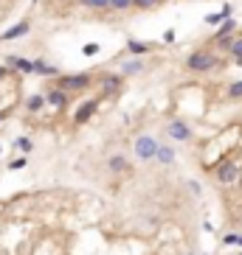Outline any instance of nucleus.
I'll return each instance as SVG.
<instances>
[{
  "mask_svg": "<svg viewBox=\"0 0 242 255\" xmlns=\"http://www.w3.org/2000/svg\"><path fill=\"white\" fill-rule=\"evenodd\" d=\"M93 78L88 73H79V76H59L57 78V87L65 90V93H79V90H88Z\"/></svg>",
  "mask_w": 242,
  "mask_h": 255,
  "instance_id": "nucleus-1",
  "label": "nucleus"
},
{
  "mask_svg": "<svg viewBox=\"0 0 242 255\" xmlns=\"http://www.w3.org/2000/svg\"><path fill=\"white\" fill-rule=\"evenodd\" d=\"M186 65H189V70H211V67H217V56L197 51V54H192L186 59Z\"/></svg>",
  "mask_w": 242,
  "mask_h": 255,
  "instance_id": "nucleus-2",
  "label": "nucleus"
},
{
  "mask_svg": "<svg viewBox=\"0 0 242 255\" xmlns=\"http://www.w3.org/2000/svg\"><path fill=\"white\" fill-rule=\"evenodd\" d=\"M28 31H31V22L23 20V22H17V25H12L9 31L0 34V42H9V39H20V37H25Z\"/></svg>",
  "mask_w": 242,
  "mask_h": 255,
  "instance_id": "nucleus-3",
  "label": "nucleus"
},
{
  "mask_svg": "<svg viewBox=\"0 0 242 255\" xmlns=\"http://www.w3.org/2000/svg\"><path fill=\"white\" fill-rule=\"evenodd\" d=\"M45 104H51V107H57V110H62L65 104H68V93L59 87H51L45 90Z\"/></svg>",
  "mask_w": 242,
  "mask_h": 255,
  "instance_id": "nucleus-4",
  "label": "nucleus"
},
{
  "mask_svg": "<svg viewBox=\"0 0 242 255\" xmlns=\"http://www.w3.org/2000/svg\"><path fill=\"white\" fill-rule=\"evenodd\" d=\"M237 174H240V171H237V163H231V160H225V163L217 168V179L225 182V185H231V182L237 179Z\"/></svg>",
  "mask_w": 242,
  "mask_h": 255,
  "instance_id": "nucleus-5",
  "label": "nucleus"
},
{
  "mask_svg": "<svg viewBox=\"0 0 242 255\" xmlns=\"http://www.w3.org/2000/svg\"><path fill=\"white\" fill-rule=\"evenodd\" d=\"M135 152H138L141 160H147V157H155V152H158V143H155V140H150V137H138V143H135Z\"/></svg>",
  "mask_w": 242,
  "mask_h": 255,
  "instance_id": "nucleus-6",
  "label": "nucleus"
},
{
  "mask_svg": "<svg viewBox=\"0 0 242 255\" xmlns=\"http://www.w3.org/2000/svg\"><path fill=\"white\" fill-rule=\"evenodd\" d=\"M6 67H17L20 73H34V62H31V59H23V56H9V59H6Z\"/></svg>",
  "mask_w": 242,
  "mask_h": 255,
  "instance_id": "nucleus-7",
  "label": "nucleus"
},
{
  "mask_svg": "<svg viewBox=\"0 0 242 255\" xmlns=\"http://www.w3.org/2000/svg\"><path fill=\"white\" fill-rule=\"evenodd\" d=\"M169 135L177 137V140H189V137H192V132H189V126H186L183 121H172V123H169Z\"/></svg>",
  "mask_w": 242,
  "mask_h": 255,
  "instance_id": "nucleus-8",
  "label": "nucleus"
},
{
  "mask_svg": "<svg viewBox=\"0 0 242 255\" xmlns=\"http://www.w3.org/2000/svg\"><path fill=\"white\" fill-rule=\"evenodd\" d=\"M96 107H99L96 101H88V104H82L79 110H76V115H73V121H76V123H85V121H88V118L93 115V112H96Z\"/></svg>",
  "mask_w": 242,
  "mask_h": 255,
  "instance_id": "nucleus-9",
  "label": "nucleus"
},
{
  "mask_svg": "<svg viewBox=\"0 0 242 255\" xmlns=\"http://www.w3.org/2000/svg\"><path fill=\"white\" fill-rule=\"evenodd\" d=\"M43 107H45V96H43V93H34V96L25 98V110L28 112H40Z\"/></svg>",
  "mask_w": 242,
  "mask_h": 255,
  "instance_id": "nucleus-10",
  "label": "nucleus"
},
{
  "mask_svg": "<svg viewBox=\"0 0 242 255\" xmlns=\"http://www.w3.org/2000/svg\"><path fill=\"white\" fill-rule=\"evenodd\" d=\"M34 73H37V76H57L59 70L54 65H45L43 59H37V62H34Z\"/></svg>",
  "mask_w": 242,
  "mask_h": 255,
  "instance_id": "nucleus-11",
  "label": "nucleus"
},
{
  "mask_svg": "<svg viewBox=\"0 0 242 255\" xmlns=\"http://www.w3.org/2000/svg\"><path fill=\"white\" fill-rule=\"evenodd\" d=\"M152 45H147V42H135V39H132V42L127 45V51L130 54H135V56H141V54H147V51H150Z\"/></svg>",
  "mask_w": 242,
  "mask_h": 255,
  "instance_id": "nucleus-12",
  "label": "nucleus"
},
{
  "mask_svg": "<svg viewBox=\"0 0 242 255\" xmlns=\"http://www.w3.org/2000/svg\"><path fill=\"white\" fill-rule=\"evenodd\" d=\"M82 6H88V9H107L110 6V0H79Z\"/></svg>",
  "mask_w": 242,
  "mask_h": 255,
  "instance_id": "nucleus-13",
  "label": "nucleus"
},
{
  "mask_svg": "<svg viewBox=\"0 0 242 255\" xmlns=\"http://www.w3.org/2000/svg\"><path fill=\"white\" fill-rule=\"evenodd\" d=\"M234 28H237L234 20H222V28L217 31V37H228V34H234Z\"/></svg>",
  "mask_w": 242,
  "mask_h": 255,
  "instance_id": "nucleus-14",
  "label": "nucleus"
},
{
  "mask_svg": "<svg viewBox=\"0 0 242 255\" xmlns=\"http://www.w3.org/2000/svg\"><path fill=\"white\" fill-rule=\"evenodd\" d=\"M118 84H121V78H118V76H107V78L102 81L104 90H118Z\"/></svg>",
  "mask_w": 242,
  "mask_h": 255,
  "instance_id": "nucleus-15",
  "label": "nucleus"
},
{
  "mask_svg": "<svg viewBox=\"0 0 242 255\" xmlns=\"http://www.w3.org/2000/svg\"><path fill=\"white\" fill-rule=\"evenodd\" d=\"M130 6H132V0H110V9L113 11H124Z\"/></svg>",
  "mask_w": 242,
  "mask_h": 255,
  "instance_id": "nucleus-16",
  "label": "nucleus"
},
{
  "mask_svg": "<svg viewBox=\"0 0 242 255\" xmlns=\"http://www.w3.org/2000/svg\"><path fill=\"white\" fill-rule=\"evenodd\" d=\"M228 51H231V54H234V56H237V59L242 62V37H240V39H234V42H231V48H228Z\"/></svg>",
  "mask_w": 242,
  "mask_h": 255,
  "instance_id": "nucleus-17",
  "label": "nucleus"
},
{
  "mask_svg": "<svg viewBox=\"0 0 242 255\" xmlns=\"http://www.w3.org/2000/svg\"><path fill=\"white\" fill-rule=\"evenodd\" d=\"M110 168H113V171H124V168H127V160H124V157H113V160H110Z\"/></svg>",
  "mask_w": 242,
  "mask_h": 255,
  "instance_id": "nucleus-18",
  "label": "nucleus"
},
{
  "mask_svg": "<svg viewBox=\"0 0 242 255\" xmlns=\"http://www.w3.org/2000/svg\"><path fill=\"white\" fill-rule=\"evenodd\" d=\"M161 0H132V6H138V9H152V6H158Z\"/></svg>",
  "mask_w": 242,
  "mask_h": 255,
  "instance_id": "nucleus-19",
  "label": "nucleus"
},
{
  "mask_svg": "<svg viewBox=\"0 0 242 255\" xmlns=\"http://www.w3.org/2000/svg\"><path fill=\"white\" fill-rule=\"evenodd\" d=\"M228 96H231V98H242V81L231 84V87H228Z\"/></svg>",
  "mask_w": 242,
  "mask_h": 255,
  "instance_id": "nucleus-20",
  "label": "nucleus"
},
{
  "mask_svg": "<svg viewBox=\"0 0 242 255\" xmlns=\"http://www.w3.org/2000/svg\"><path fill=\"white\" fill-rule=\"evenodd\" d=\"M17 149H23V152H31V149H34V143H31L28 137H17Z\"/></svg>",
  "mask_w": 242,
  "mask_h": 255,
  "instance_id": "nucleus-21",
  "label": "nucleus"
},
{
  "mask_svg": "<svg viewBox=\"0 0 242 255\" xmlns=\"http://www.w3.org/2000/svg\"><path fill=\"white\" fill-rule=\"evenodd\" d=\"M121 70H124V73H138V70H144V67H141V62H127Z\"/></svg>",
  "mask_w": 242,
  "mask_h": 255,
  "instance_id": "nucleus-22",
  "label": "nucleus"
},
{
  "mask_svg": "<svg viewBox=\"0 0 242 255\" xmlns=\"http://www.w3.org/2000/svg\"><path fill=\"white\" fill-rule=\"evenodd\" d=\"M155 155L161 157V163H172V152H169V149H158Z\"/></svg>",
  "mask_w": 242,
  "mask_h": 255,
  "instance_id": "nucleus-23",
  "label": "nucleus"
},
{
  "mask_svg": "<svg viewBox=\"0 0 242 255\" xmlns=\"http://www.w3.org/2000/svg\"><path fill=\"white\" fill-rule=\"evenodd\" d=\"M25 163H28L25 157H17V160H12V163H9V168H12V171H17V168H25Z\"/></svg>",
  "mask_w": 242,
  "mask_h": 255,
  "instance_id": "nucleus-24",
  "label": "nucleus"
},
{
  "mask_svg": "<svg viewBox=\"0 0 242 255\" xmlns=\"http://www.w3.org/2000/svg\"><path fill=\"white\" fill-rule=\"evenodd\" d=\"M82 51H85V56H93V54H99V45H96V42H88Z\"/></svg>",
  "mask_w": 242,
  "mask_h": 255,
  "instance_id": "nucleus-25",
  "label": "nucleus"
},
{
  "mask_svg": "<svg viewBox=\"0 0 242 255\" xmlns=\"http://www.w3.org/2000/svg\"><path fill=\"white\" fill-rule=\"evenodd\" d=\"M206 22H222V14H208Z\"/></svg>",
  "mask_w": 242,
  "mask_h": 255,
  "instance_id": "nucleus-26",
  "label": "nucleus"
},
{
  "mask_svg": "<svg viewBox=\"0 0 242 255\" xmlns=\"http://www.w3.org/2000/svg\"><path fill=\"white\" fill-rule=\"evenodd\" d=\"M6 76H9V67H6V65H0V81H3Z\"/></svg>",
  "mask_w": 242,
  "mask_h": 255,
  "instance_id": "nucleus-27",
  "label": "nucleus"
},
{
  "mask_svg": "<svg viewBox=\"0 0 242 255\" xmlns=\"http://www.w3.org/2000/svg\"><path fill=\"white\" fill-rule=\"evenodd\" d=\"M3 118H6V112H0V121H3Z\"/></svg>",
  "mask_w": 242,
  "mask_h": 255,
  "instance_id": "nucleus-28",
  "label": "nucleus"
},
{
  "mask_svg": "<svg viewBox=\"0 0 242 255\" xmlns=\"http://www.w3.org/2000/svg\"><path fill=\"white\" fill-rule=\"evenodd\" d=\"M240 255H242V253H240Z\"/></svg>",
  "mask_w": 242,
  "mask_h": 255,
  "instance_id": "nucleus-29",
  "label": "nucleus"
}]
</instances>
